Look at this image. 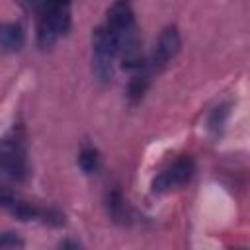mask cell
I'll return each mask as SVG.
<instances>
[{"mask_svg":"<svg viewBox=\"0 0 250 250\" xmlns=\"http://www.w3.org/2000/svg\"><path fill=\"white\" fill-rule=\"evenodd\" d=\"M64 2H70V0H64Z\"/></svg>","mask_w":250,"mask_h":250,"instance_id":"13","label":"cell"},{"mask_svg":"<svg viewBox=\"0 0 250 250\" xmlns=\"http://www.w3.org/2000/svg\"><path fill=\"white\" fill-rule=\"evenodd\" d=\"M119 55V39L104 25L96 27L92 35V70L102 84H109L113 78V62Z\"/></svg>","mask_w":250,"mask_h":250,"instance_id":"3","label":"cell"},{"mask_svg":"<svg viewBox=\"0 0 250 250\" xmlns=\"http://www.w3.org/2000/svg\"><path fill=\"white\" fill-rule=\"evenodd\" d=\"M25 43V31L16 21H2L0 23V47L8 53L21 51Z\"/></svg>","mask_w":250,"mask_h":250,"instance_id":"7","label":"cell"},{"mask_svg":"<svg viewBox=\"0 0 250 250\" xmlns=\"http://www.w3.org/2000/svg\"><path fill=\"white\" fill-rule=\"evenodd\" d=\"M70 27V2L64 0H43L39 4L37 21V43L41 49H49L64 35Z\"/></svg>","mask_w":250,"mask_h":250,"instance_id":"1","label":"cell"},{"mask_svg":"<svg viewBox=\"0 0 250 250\" xmlns=\"http://www.w3.org/2000/svg\"><path fill=\"white\" fill-rule=\"evenodd\" d=\"M195 172V164L189 156H180L172 166L162 170L154 180H152V193H168L172 189H178L186 186Z\"/></svg>","mask_w":250,"mask_h":250,"instance_id":"4","label":"cell"},{"mask_svg":"<svg viewBox=\"0 0 250 250\" xmlns=\"http://www.w3.org/2000/svg\"><path fill=\"white\" fill-rule=\"evenodd\" d=\"M180 49H182V37H180L178 27H174V25L166 27V29L160 33L158 43H156V47H154V51H152V57H150V61H148V64H146L148 70H150V72H160V70H164V68L170 64V61L176 59V55L180 53Z\"/></svg>","mask_w":250,"mask_h":250,"instance_id":"5","label":"cell"},{"mask_svg":"<svg viewBox=\"0 0 250 250\" xmlns=\"http://www.w3.org/2000/svg\"><path fill=\"white\" fill-rule=\"evenodd\" d=\"M18 199H20V197H18L14 191H10L8 188H2V186H0V207H2V209H8V211H10V209L16 205Z\"/></svg>","mask_w":250,"mask_h":250,"instance_id":"12","label":"cell"},{"mask_svg":"<svg viewBox=\"0 0 250 250\" xmlns=\"http://www.w3.org/2000/svg\"><path fill=\"white\" fill-rule=\"evenodd\" d=\"M78 164H80L82 172L96 174L100 170V152L94 146H84L78 154Z\"/></svg>","mask_w":250,"mask_h":250,"instance_id":"10","label":"cell"},{"mask_svg":"<svg viewBox=\"0 0 250 250\" xmlns=\"http://www.w3.org/2000/svg\"><path fill=\"white\" fill-rule=\"evenodd\" d=\"M25 242L16 232H0V248H23Z\"/></svg>","mask_w":250,"mask_h":250,"instance_id":"11","label":"cell"},{"mask_svg":"<svg viewBox=\"0 0 250 250\" xmlns=\"http://www.w3.org/2000/svg\"><path fill=\"white\" fill-rule=\"evenodd\" d=\"M105 207H107V213L109 217L115 221V223H127L129 219V209H127V201L123 199L121 191L113 189L107 193V199H105Z\"/></svg>","mask_w":250,"mask_h":250,"instance_id":"9","label":"cell"},{"mask_svg":"<svg viewBox=\"0 0 250 250\" xmlns=\"http://www.w3.org/2000/svg\"><path fill=\"white\" fill-rule=\"evenodd\" d=\"M150 76H152V72L148 70V66L145 64L141 70H137V74L131 78V82H129V100L133 102V104H139L141 100H143V96L146 94V90H148V84H150Z\"/></svg>","mask_w":250,"mask_h":250,"instance_id":"8","label":"cell"},{"mask_svg":"<svg viewBox=\"0 0 250 250\" xmlns=\"http://www.w3.org/2000/svg\"><path fill=\"white\" fill-rule=\"evenodd\" d=\"M0 172L16 182H23L29 174L27 145L21 127H14L0 141Z\"/></svg>","mask_w":250,"mask_h":250,"instance_id":"2","label":"cell"},{"mask_svg":"<svg viewBox=\"0 0 250 250\" xmlns=\"http://www.w3.org/2000/svg\"><path fill=\"white\" fill-rule=\"evenodd\" d=\"M105 27L109 31H113L119 41L123 37H127V35H131V33L137 31L135 14H133V8H131V2L129 0H117V2L111 4V8L107 10Z\"/></svg>","mask_w":250,"mask_h":250,"instance_id":"6","label":"cell"}]
</instances>
